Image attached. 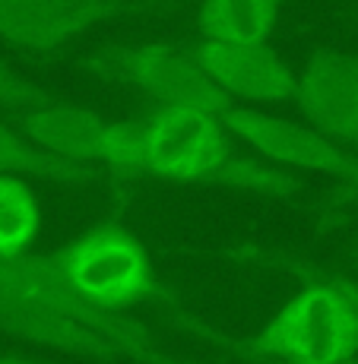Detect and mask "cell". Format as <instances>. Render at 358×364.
<instances>
[{
  "instance_id": "obj_1",
  "label": "cell",
  "mask_w": 358,
  "mask_h": 364,
  "mask_svg": "<svg viewBox=\"0 0 358 364\" xmlns=\"http://www.w3.org/2000/svg\"><path fill=\"white\" fill-rule=\"evenodd\" d=\"M0 336L108 364H194L137 317L105 311L60 279L48 254L0 257Z\"/></svg>"
},
{
  "instance_id": "obj_2",
  "label": "cell",
  "mask_w": 358,
  "mask_h": 364,
  "mask_svg": "<svg viewBox=\"0 0 358 364\" xmlns=\"http://www.w3.org/2000/svg\"><path fill=\"white\" fill-rule=\"evenodd\" d=\"M137 124V178L231 187L270 200H295L301 191L292 171L238 149L222 114L209 108L152 105Z\"/></svg>"
},
{
  "instance_id": "obj_3",
  "label": "cell",
  "mask_w": 358,
  "mask_h": 364,
  "mask_svg": "<svg viewBox=\"0 0 358 364\" xmlns=\"http://www.w3.org/2000/svg\"><path fill=\"white\" fill-rule=\"evenodd\" d=\"M228 254L257 263L305 269L311 276V282L298 295L285 301L260 330L244 342L254 358H266L273 364H336L355 358L358 352L355 311L346 289L339 285V279L295 260V257L276 254V250L231 247Z\"/></svg>"
},
{
  "instance_id": "obj_4",
  "label": "cell",
  "mask_w": 358,
  "mask_h": 364,
  "mask_svg": "<svg viewBox=\"0 0 358 364\" xmlns=\"http://www.w3.org/2000/svg\"><path fill=\"white\" fill-rule=\"evenodd\" d=\"M48 260L76 295L105 311L130 314L139 304H178L159 282L146 244L130 228L115 222H102L70 237L67 244L48 250Z\"/></svg>"
},
{
  "instance_id": "obj_5",
  "label": "cell",
  "mask_w": 358,
  "mask_h": 364,
  "mask_svg": "<svg viewBox=\"0 0 358 364\" xmlns=\"http://www.w3.org/2000/svg\"><path fill=\"white\" fill-rule=\"evenodd\" d=\"M89 76L133 89L149 105H200L216 114L228 99L203 64L196 41H139L93 51L80 60Z\"/></svg>"
},
{
  "instance_id": "obj_6",
  "label": "cell",
  "mask_w": 358,
  "mask_h": 364,
  "mask_svg": "<svg viewBox=\"0 0 358 364\" xmlns=\"http://www.w3.org/2000/svg\"><path fill=\"white\" fill-rule=\"evenodd\" d=\"M16 127L35 146L80 165H95L117 178H137V117H108L60 99L16 111Z\"/></svg>"
},
{
  "instance_id": "obj_7",
  "label": "cell",
  "mask_w": 358,
  "mask_h": 364,
  "mask_svg": "<svg viewBox=\"0 0 358 364\" xmlns=\"http://www.w3.org/2000/svg\"><path fill=\"white\" fill-rule=\"evenodd\" d=\"M222 121L244 149L260 156L263 162L285 168V171L330 174V178L342 181L355 168V149L336 143L314 124L276 117L260 108H244L238 102H231L222 111Z\"/></svg>"
},
{
  "instance_id": "obj_8",
  "label": "cell",
  "mask_w": 358,
  "mask_h": 364,
  "mask_svg": "<svg viewBox=\"0 0 358 364\" xmlns=\"http://www.w3.org/2000/svg\"><path fill=\"white\" fill-rule=\"evenodd\" d=\"M139 0H0V38L26 54H58Z\"/></svg>"
},
{
  "instance_id": "obj_9",
  "label": "cell",
  "mask_w": 358,
  "mask_h": 364,
  "mask_svg": "<svg viewBox=\"0 0 358 364\" xmlns=\"http://www.w3.org/2000/svg\"><path fill=\"white\" fill-rule=\"evenodd\" d=\"M203 64L228 99L279 105L295 99L298 70L270 41H196Z\"/></svg>"
},
{
  "instance_id": "obj_10",
  "label": "cell",
  "mask_w": 358,
  "mask_h": 364,
  "mask_svg": "<svg viewBox=\"0 0 358 364\" xmlns=\"http://www.w3.org/2000/svg\"><path fill=\"white\" fill-rule=\"evenodd\" d=\"M295 102L307 124L358 152V58L320 48L298 70Z\"/></svg>"
},
{
  "instance_id": "obj_11",
  "label": "cell",
  "mask_w": 358,
  "mask_h": 364,
  "mask_svg": "<svg viewBox=\"0 0 358 364\" xmlns=\"http://www.w3.org/2000/svg\"><path fill=\"white\" fill-rule=\"evenodd\" d=\"M0 174L38 178L48 181V184H64V187H89V184H102L108 171L54 156V152L35 146L16 124L0 121Z\"/></svg>"
},
{
  "instance_id": "obj_12",
  "label": "cell",
  "mask_w": 358,
  "mask_h": 364,
  "mask_svg": "<svg viewBox=\"0 0 358 364\" xmlns=\"http://www.w3.org/2000/svg\"><path fill=\"white\" fill-rule=\"evenodd\" d=\"M279 16L283 0H203L196 26L209 41H270Z\"/></svg>"
},
{
  "instance_id": "obj_13",
  "label": "cell",
  "mask_w": 358,
  "mask_h": 364,
  "mask_svg": "<svg viewBox=\"0 0 358 364\" xmlns=\"http://www.w3.org/2000/svg\"><path fill=\"white\" fill-rule=\"evenodd\" d=\"M41 228V203L29 187V178L0 174V257L32 250Z\"/></svg>"
},
{
  "instance_id": "obj_14",
  "label": "cell",
  "mask_w": 358,
  "mask_h": 364,
  "mask_svg": "<svg viewBox=\"0 0 358 364\" xmlns=\"http://www.w3.org/2000/svg\"><path fill=\"white\" fill-rule=\"evenodd\" d=\"M45 99H51L48 89L35 86L32 80L19 76L16 70L0 58V111H13V114H16V111L29 108L35 102H45Z\"/></svg>"
},
{
  "instance_id": "obj_15",
  "label": "cell",
  "mask_w": 358,
  "mask_h": 364,
  "mask_svg": "<svg viewBox=\"0 0 358 364\" xmlns=\"http://www.w3.org/2000/svg\"><path fill=\"white\" fill-rule=\"evenodd\" d=\"M352 203H358V152H355L352 174H346L339 181V187L333 191V206H352Z\"/></svg>"
},
{
  "instance_id": "obj_16",
  "label": "cell",
  "mask_w": 358,
  "mask_h": 364,
  "mask_svg": "<svg viewBox=\"0 0 358 364\" xmlns=\"http://www.w3.org/2000/svg\"><path fill=\"white\" fill-rule=\"evenodd\" d=\"M339 279V285L346 289V295H349V301H352V311H355V326H358V282L355 279H346V276H336Z\"/></svg>"
},
{
  "instance_id": "obj_17",
  "label": "cell",
  "mask_w": 358,
  "mask_h": 364,
  "mask_svg": "<svg viewBox=\"0 0 358 364\" xmlns=\"http://www.w3.org/2000/svg\"><path fill=\"white\" fill-rule=\"evenodd\" d=\"M0 364H41V361L26 358V355H6V352H0Z\"/></svg>"
},
{
  "instance_id": "obj_18",
  "label": "cell",
  "mask_w": 358,
  "mask_h": 364,
  "mask_svg": "<svg viewBox=\"0 0 358 364\" xmlns=\"http://www.w3.org/2000/svg\"><path fill=\"white\" fill-rule=\"evenodd\" d=\"M336 364H358L355 358H346V361H336Z\"/></svg>"
},
{
  "instance_id": "obj_19",
  "label": "cell",
  "mask_w": 358,
  "mask_h": 364,
  "mask_svg": "<svg viewBox=\"0 0 358 364\" xmlns=\"http://www.w3.org/2000/svg\"><path fill=\"white\" fill-rule=\"evenodd\" d=\"M139 4H159V0H139Z\"/></svg>"
},
{
  "instance_id": "obj_20",
  "label": "cell",
  "mask_w": 358,
  "mask_h": 364,
  "mask_svg": "<svg viewBox=\"0 0 358 364\" xmlns=\"http://www.w3.org/2000/svg\"><path fill=\"white\" fill-rule=\"evenodd\" d=\"M355 254H358V244H355Z\"/></svg>"
}]
</instances>
